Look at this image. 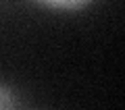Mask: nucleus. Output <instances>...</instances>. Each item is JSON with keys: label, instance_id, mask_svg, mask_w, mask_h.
<instances>
[{"label": "nucleus", "instance_id": "f257e3e1", "mask_svg": "<svg viewBox=\"0 0 125 110\" xmlns=\"http://www.w3.org/2000/svg\"><path fill=\"white\" fill-rule=\"evenodd\" d=\"M33 2L46 6V9H54V10H77V9H83L85 4H90L92 0H33Z\"/></svg>", "mask_w": 125, "mask_h": 110}, {"label": "nucleus", "instance_id": "f03ea898", "mask_svg": "<svg viewBox=\"0 0 125 110\" xmlns=\"http://www.w3.org/2000/svg\"><path fill=\"white\" fill-rule=\"evenodd\" d=\"M9 92H6L2 85H0V108H4V106H9Z\"/></svg>", "mask_w": 125, "mask_h": 110}]
</instances>
